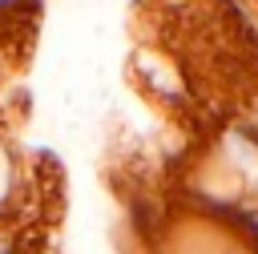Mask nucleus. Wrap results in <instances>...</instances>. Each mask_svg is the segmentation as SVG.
Returning a JSON list of instances; mask_svg holds the SVG:
<instances>
[{
    "label": "nucleus",
    "instance_id": "1",
    "mask_svg": "<svg viewBox=\"0 0 258 254\" xmlns=\"http://www.w3.org/2000/svg\"><path fill=\"white\" fill-rule=\"evenodd\" d=\"M250 254H258V242H254V246H250Z\"/></svg>",
    "mask_w": 258,
    "mask_h": 254
}]
</instances>
